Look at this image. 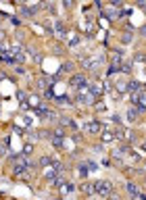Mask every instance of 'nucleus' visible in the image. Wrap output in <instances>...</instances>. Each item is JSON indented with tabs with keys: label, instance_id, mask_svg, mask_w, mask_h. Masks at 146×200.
<instances>
[{
	"label": "nucleus",
	"instance_id": "obj_15",
	"mask_svg": "<svg viewBox=\"0 0 146 200\" xmlns=\"http://www.w3.org/2000/svg\"><path fill=\"white\" fill-rule=\"evenodd\" d=\"M115 140V136L111 133V131H106V133H102V142H113Z\"/></svg>",
	"mask_w": 146,
	"mask_h": 200
},
{
	"label": "nucleus",
	"instance_id": "obj_22",
	"mask_svg": "<svg viewBox=\"0 0 146 200\" xmlns=\"http://www.w3.org/2000/svg\"><path fill=\"white\" fill-rule=\"evenodd\" d=\"M84 192H86V194H92V192H94V186H88V184H86V186H84Z\"/></svg>",
	"mask_w": 146,
	"mask_h": 200
},
{
	"label": "nucleus",
	"instance_id": "obj_10",
	"mask_svg": "<svg viewBox=\"0 0 146 200\" xmlns=\"http://www.w3.org/2000/svg\"><path fill=\"white\" fill-rule=\"evenodd\" d=\"M88 88H90V92H92L94 96H98V94L102 92V85H100V83H88Z\"/></svg>",
	"mask_w": 146,
	"mask_h": 200
},
{
	"label": "nucleus",
	"instance_id": "obj_14",
	"mask_svg": "<svg viewBox=\"0 0 146 200\" xmlns=\"http://www.w3.org/2000/svg\"><path fill=\"white\" fill-rule=\"evenodd\" d=\"M29 104L36 106V109H40V98H38V96H31V98H29Z\"/></svg>",
	"mask_w": 146,
	"mask_h": 200
},
{
	"label": "nucleus",
	"instance_id": "obj_24",
	"mask_svg": "<svg viewBox=\"0 0 146 200\" xmlns=\"http://www.w3.org/2000/svg\"><path fill=\"white\" fill-rule=\"evenodd\" d=\"M136 198H138V200H146V194H142V192H140V194H138Z\"/></svg>",
	"mask_w": 146,
	"mask_h": 200
},
{
	"label": "nucleus",
	"instance_id": "obj_25",
	"mask_svg": "<svg viewBox=\"0 0 146 200\" xmlns=\"http://www.w3.org/2000/svg\"><path fill=\"white\" fill-rule=\"evenodd\" d=\"M140 34H142V36H146V25H142V27H140Z\"/></svg>",
	"mask_w": 146,
	"mask_h": 200
},
{
	"label": "nucleus",
	"instance_id": "obj_27",
	"mask_svg": "<svg viewBox=\"0 0 146 200\" xmlns=\"http://www.w3.org/2000/svg\"><path fill=\"white\" fill-rule=\"evenodd\" d=\"M109 200H119V198H109Z\"/></svg>",
	"mask_w": 146,
	"mask_h": 200
},
{
	"label": "nucleus",
	"instance_id": "obj_2",
	"mask_svg": "<svg viewBox=\"0 0 146 200\" xmlns=\"http://www.w3.org/2000/svg\"><path fill=\"white\" fill-rule=\"evenodd\" d=\"M77 98H79L82 102H86V104H88V102H92V100H94V94L90 92V88H88V85H84V88H79Z\"/></svg>",
	"mask_w": 146,
	"mask_h": 200
},
{
	"label": "nucleus",
	"instance_id": "obj_4",
	"mask_svg": "<svg viewBox=\"0 0 146 200\" xmlns=\"http://www.w3.org/2000/svg\"><path fill=\"white\" fill-rule=\"evenodd\" d=\"M102 65V56H92V58H86L84 61V67L86 69H98Z\"/></svg>",
	"mask_w": 146,
	"mask_h": 200
},
{
	"label": "nucleus",
	"instance_id": "obj_26",
	"mask_svg": "<svg viewBox=\"0 0 146 200\" xmlns=\"http://www.w3.org/2000/svg\"><path fill=\"white\" fill-rule=\"evenodd\" d=\"M2 38H4V36H2V31H0V40H2Z\"/></svg>",
	"mask_w": 146,
	"mask_h": 200
},
{
	"label": "nucleus",
	"instance_id": "obj_5",
	"mask_svg": "<svg viewBox=\"0 0 146 200\" xmlns=\"http://www.w3.org/2000/svg\"><path fill=\"white\" fill-rule=\"evenodd\" d=\"M104 129V125L102 123H98V121H90V123H86V131L88 133H100Z\"/></svg>",
	"mask_w": 146,
	"mask_h": 200
},
{
	"label": "nucleus",
	"instance_id": "obj_11",
	"mask_svg": "<svg viewBox=\"0 0 146 200\" xmlns=\"http://www.w3.org/2000/svg\"><path fill=\"white\" fill-rule=\"evenodd\" d=\"M54 31H56V36H58V38H65V25H63L61 21L54 25Z\"/></svg>",
	"mask_w": 146,
	"mask_h": 200
},
{
	"label": "nucleus",
	"instance_id": "obj_18",
	"mask_svg": "<svg viewBox=\"0 0 146 200\" xmlns=\"http://www.w3.org/2000/svg\"><path fill=\"white\" fill-rule=\"evenodd\" d=\"M40 165H42V167H46V165H52V159H48V157H42V159H40Z\"/></svg>",
	"mask_w": 146,
	"mask_h": 200
},
{
	"label": "nucleus",
	"instance_id": "obj_20",
	"mask_svg": "<svg viewBox=\"0 0 146 200\" xmlns=\"http://www.w3.org/2000/svg\"><path fill=\"white\" fill-rule=\"evenodd\" d=\"M79 173H82L84 177L88 175V165H86V163H84V165H79Z\"/></svg>",
	"mask_w": 146,
	"mask_h": 200
},
{
	"label": "nucleus",
	"instance_id": "obj_21",
	"mask_svg": "<svg viewBox=\"0 0 146 200\" xmlns=\"http://www.w3.org/2000/svg\"><path fill=\"white\" fill-rule=\"evenodd\" d=\"M29 52H31V56H34V61H36V63H40V61H42V56H40L36 50H29Z\"/></svg>",
	"mask_w": 146,
	"mask_h": 200
},
{
	"label": "nucleus",
	"instance_id": "obj_7",
	"mask_svg": "<svg viewBox=\"0 0 146 200\" xmlns=\"http://www.w3.org/2000/svg\"><path fill=\"white\" fill-rule=\"evenodd\" d=\"M125 188H127V192H130L132 196H138V194H140V186H138V184H134V181H130Z\"/></svg>",
	"mask_w": 146,
	"mask_h": 200
},
{
	"label": "nucleus",
	"instance_id": "obj_13",
	"mask_svg": "<svg viewBox=\"0 0 146 200\" xmlns=\"http://www.w3.org/2000/svg\"><path fill=\"white\" fill-rule=\"evenodd\" d=\"M61 123H63V125H69V127H75V121H71V119H67V117H61Z\"/></svg>",
	"mask_w": 146,
	"mask_h": 200
},
{
	"label": "nucleus",
	"instance_id": "obj_17",
	"mask_svg": "<svg viewBox=\"0 0 146 200\" xmlns=\"http://www.w3.org/2000/svg\"><path fill=\"white\" fill-rule=\"evenodd\" d=\"M31 152H34V146H31V144H27V146L23 148V154H25V157H29Z\"/></svg>",
	"mask_w": 146,
	"mask_h": 200
},
{
	"label": "nucleus",
	"instance_id": "obj_12",
	"mask_svg": "<svg viewBox=\"0 0 146 200\" xmlns=\"http://www.w3.org/2000/svg\"><path fill=\"white\" fill-rule=\"evenodd\" d=\"M36 85H38V90H48L50 88V79H44V77H42V79H38Z\"/></svg>",
	"mask_w": 146,
	"mask_h": 200
},
{
	"label": "nucleus",
	"instance_id": "obj_6",
	"mask_svg": "<svg viewBox=\"0 0 146 200\" xmlns=\"http://www.w3.org/2000/svg\"><path fill=\"white\" fill-rule=\"evenodd\" d=\"M71 85H75L77 90H79V88H84V85H88L86 75H73V77H71Z\"/></svg>",
	"mask_w": 146,
	"mask_h": 200
},
{
	"label": "nucleus",
	"instance_id": "obj_23",
	"mask_svg": "<svg viewBox=\"0 0 146 200\" xmlns=\"http://www.w3.org/2000/svg\"><path fill=\"white\" fill-rule=\"evenodd\" d=\"M63 192H73V184H67V186H63Z\"/></svg>",
	"mask_w": 146,
	"mask_h": 200
},
{
	"label": "nucleus",
	"instance_id": "obj_9",
	"mask_svg": "<svg viewBox=\"0 0 146 200\" xmlns=\"http://www.w3.org/2000/svg\"><path fill=\"white\" fill-rule=\"evenodd\" d=\"M138 115H140V111H138L136 106H132V109L127 111V119H130V121H136V119H138Z\"/></svg>",
	"mask_w": 146,
	"mask_h": 200
},
{
	"label": "nucleus",
	"instance_id": "obj_8",
	"mask_svg": "<svg viewBox=\"0 0 146 200\" xmlns=\"http://www.w3.org/2000/svg\"><path fill=\"white\" fill-rule=\"evenodd\" d=\"M127 90H132V94H140V92H142V85H140L138 81H130V83H127Z\"/></svg>",
	"mask_w": 146,
	"mask_h": 200
},
{
	"label": "nucleus",
	"instance_id": "obj_19",
	"mask_svg": "<svg viewBox=\"0 0 146 200\" xmlns=\"http://www.w3.org/2000/svg\"><path fill=\"white\" fill-rule=\"evenodd\" d=\"M63 71H65V73H71V71H73V65H71V63H65V65H63Z\"/></svg>",
	"mask_w": 146,
	"mask_h": 200
},
{
	"label": "nucleus",
	"instance_id": "obj_3",
	"mask_svg": "<svg viewBox=\"0 0 146 200\" xmlns=\"http://www.w3.org/2000/svg\"><path fill=\"white\" fill-rule=\"evenodd\" d=\"M132 102L136 104L138 111H146V94H132Z\"/></svg>",
	"mask_w": 146,
	"mask_h": 200
},
{
	"label": "nucleus",
	"instance_id": "obj_16",
	"mask_svg": "<svg viewBox=\"0 0 146 200\" xmlns=\"http://www.w3.org/2000/svg\"><path fill=\"white\" fill-rule=\"evenodd\" d=\"M104 15H109L111 19H115V15H117V13H115V8H111V6H109V8H104Z\"/></svg>",
	"mask_w": 146,
	"mask_h": 200
},
{
	"label": "nucleus",
	"instance_id": "obj_1",
	"mask_svg": "<svg viewBox=\"0 0 146 200\" xmlns=\"http://www.w3.org/2000/svg\"><path fill=\"white\" fill-rule=\"evenodd\" d=\"M94 192H98L100 196H109L113 192V186H111V181L100 179V181H94Z\"/></svg>",
	"mask_w": 146,
	"mask_h": 200
}]
</instances>
